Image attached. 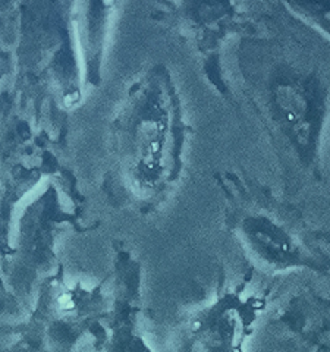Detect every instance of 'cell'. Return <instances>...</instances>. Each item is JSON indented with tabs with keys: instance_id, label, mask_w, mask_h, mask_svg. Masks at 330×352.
I'll list each match as a JSON object with an SVG mask.
<instances>
[{
	"instance_id": "6da1fadb",
	"label": "cell",
	"mask_w": 330,
	"mask_h": 352,
	"mask_svg": "<svg viewBox=\"0 0 330 352\" xmlns=\"http://www.w3.org/2000/svg\"><path fill=\"white\" fill-rule=\"evenodd\" d=\"M12 46L10 91L19 112L34 126L66 141L68 116L81 102L84 81L74 2H18Z\"/></svg>"
},
{
	"instance_id": "52a82bcc",
	"label": "cell",
	"mask_w": 330,
	"mask_h": 352,
	"mask_svg": "<svg viewBox=\"0 0 330 352\" xmlns=\"http://www.w3.org/2000/svg\"><path fill=\"white\" fill-rule=\"evenodd\" d=\"M113 273L106 352H153L141 330V264L120 244L115 245Z\"/></svg>"
},
{
	"instance_id": "9c48e42d",
	"label": "cell",
	"mask_w": 330,
	"mask_h": 352,
	"mask_svg": "<svg viewBox=\"0 0 330 352\" xmlns=\"http://www.w3.org/2000/svg\"><path fill=\"white\" fill-rule=\"evenodd\" d=\"M283 322L308 352H330V305L305 296L295 300Z\"/></svg>"
},
{
	"instance_id": "7a4b0ae2",
	"label": "cell",
	"mask_w": 330,
	"mask_h": 352,
	"mask_svg": "<svg viewBox=\"0 0 330 352\" xmlns=\"http://www.w3.org/2000/svg\"><path fill=\"white\" fill-rule=\"evenodd\" d=\"M173 109L166 78L151 69L134 81L112 122L107 190L120 204L151 207L173 170Z\"/></svg>"
},
{
	"instance_id": "8992f818",
	"label": "cell",
	"mask_w": 330,
	"mask_h": 352,
	"mask_svg": "<svg viewBox=\"0 0 330 352\" xmlns=\"http://www.w3.org/2000/svg\"><path fill=\"white\" fill-rule=\"evenodd\" d=\"M263 305L242 289L220 294L186 324L176 352H244Z\"/></svg>"
},
{
	"instance_id": "30bf717a",
	"label": "cell",
	"mask_w": 330,
	"mask_h": 352,
	"mask_svg": "<svg viewBox=\"0 0 330 352\" xmlns=\"http://www.w3.org/2000/svg\"><path fill=\"white\" fill-rule=\"evenodd\" d=\"M18 22V2H0V36L14 44Z\"/></svg>"
},
{
	"instance_id": "8fae6325",
	"label": "cell",
	"mask_w": 330,
	"mask_h": 352,
	"mask_svg": "<svg viewBox=\"0 0 330 352\" xmlns=\"http://www.w3.org/2000/svg\"><path fill=\"white\" fill-rule=\"evenodd\" d=\"M22 311V305L10 292L2 272H0V316H18Z\"/></svg>"
},
{
	"instance_id": "7c38bea8",
	"label": "cell",
	"mask_w": 330,
	"mask_h": 352,
	"mask_svg": "<svg viewBox=\"0 0 330 352\" xmlns=\"http://www.w3.org/2000/svg\"><path fill=\"white\" fill-rule=\"evenodd\" d=\"M14 69L12 50L8 46L6 38L0 36V85L5 81L6 76Z\"/></svg>"
},
{
	"instance_id": "ba28073f",
	"label": "cell",
	"mask_w": 330,
	"mask_h": 352,
	"mask_svg": "<svg viewBox=\"0 0 330 352\" xmlns=\"http://www.w3.org/2000/svg\"><path fill=\"white\" fill-rule=\"evenodd\" d=\"M110 8L112 5L106 3L74 2V25L81 63L84 62V80L91 85L102 81L106 30L112 12Z\"/></svg>"
},
{
	"instance_id": "277c9868",
	"label": "cell",
	"mask_w": 330,
	"mask_h": 352,
	"mask_svg": "<svg viewBox=\"0 0 330 352\" xmlns=\"http://www.w3.org/2000/svg\"><path fill=\"white\" fill-rule=\"evenodd\" d=\"M84 212L85 200L72 170L60 179L47 181L22 210L2 269L8 288L22 307H31L40 283L60 266L59 236L68 230L84 234L94 229L84 222Z\"/></svg>"
},
{
	"instance_id": "5b68a950",
	"label": "cell",
	"mask_w": 330,
	"mask_h": 352,
	"mask_svg": "<svg viewBox=\"0 0 330 352\" xmlns=\"http://www.w3.org/2000/svg\"><path fill=\"white\" fill-rule=\"evenodd\" d=\"M65 147L66 141L19 112L10 88L0 90V272L12 244L19 203L43 179L56 181L71 170L63 162Z\"/></svg>"
},
{
	"instance_id": "3957f363",
	"label": "cell",
	"mask_w": 330,
	"mask_h": 352,
	"mask_svg": "<svg viewBox=\"0 0 330 352\" xmlns=\"http://www.w3.org/2000/svg\"><path fill=\"white\" fill-rule=\"evenodd\" d=\"M104 282L69 283L60 266L44 279L8 352H106L110 296Z\"/></svg>"
}]
</instances>
